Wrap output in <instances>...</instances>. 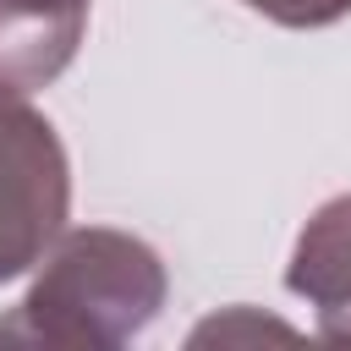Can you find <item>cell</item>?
<instances>
[{
  "mask_svg": "<svg viewBox=\"0 0 351 351\" xmlns=\"http://www.w3.org/2000/svg\"><path fill=\"white\" fill-rule=\"evenodd\" d=\"M93 0H0V88H49L88 27Z\"/></svg>",
  "mask_w": 351,
  "mask_h": 351,
  "instance_id": "277c9868",
  "label": "cell"
},
{
  "mask_svg": "<svg viewBox=\"0 0 351 351\" xmlns=\"http://www.w3.org/2000/svg\"><path fill=\"white\" fill-rule=\"evenodd\" d=\"M285 285L318 313L329 346H351V192L329 197L296 236Z\"/></svg>",
  "mask_w": 351,
  "mask_h": 351,
  "instance_id": "3957f363",
  "label": "cell"
},
{
  "mask_svg": "<svg viewBox=\"0 0 351 351\" xmlns=\"http://www.w3.org/2000/svg\"><path fill=\"white\" fill-rule=\"evenodd\" d=\"M236 335H280V340H291V329H285V324H269V318H252L247 307H236V313H225V318H208V324L192 335V346H208V340H236Z\"/></svg>",
  "mask_w": 351,
  "mask_h": 351,
  "instance_id": "8992f818",
  "label": "cell"
},
{
  "mask_svg": "<svg viewBox=\"0 0 351 351\" xmlns=\"http://www.w3.org/2000/svg\"><path fill=\"white\" fill-rule=\"evenodd\" d=\"M159 252L115 225L60 230L38 258V274L16 313L0 324V340L60 346V351H115L143 335L165 307Z\"/></svg>",
  "mask_w": 351,
  "mask_h": 351,
  "instance_id": "6da1fadb",
  "label": "cell"
},
{
  "mask_svg": "<svg viewBox=\"0 0 351 351\" xmlns=\"http://www.w3.org/2000/svg\"><path fill=\"white\" fill-rule=\"evenodd\" d=\"M71 165L44 110L22 88H0V280L27 274L66 230Z\"/></svg>",
  "mask_w": 351,
  "mask_h": 351,
  "instance_id": "7a4b0ae2",
  "label": "cell"
},
{
  "mask_svg": "<svg viewBox=\"0 0 351 351\" xmlns=\"http://www.w3.org/2000/svg\"><path fill=\"white\" fill-rule=\"evenodd\" d=\"M258 16L280 22V27H329L340 16H351V0H241Z\"/></svg>",
  "mask_w": 351,
  "mask_h": 351,
  "instance_id": "5b68a950",
  "label": "cell"
}]
</instances>
